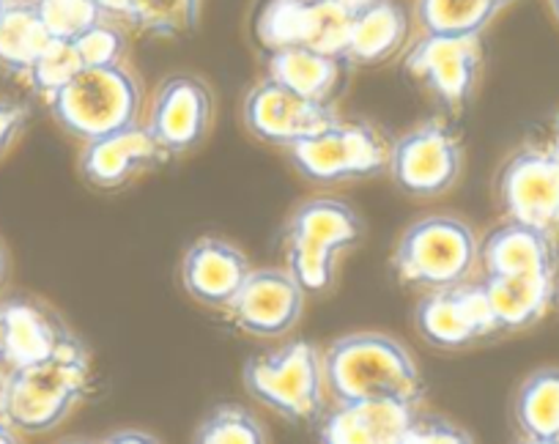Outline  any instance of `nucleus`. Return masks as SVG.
I'll return each instance as SVG.
<instances>
[{
  "label": "nucleus",
  "mask_w": 559,
  "mask_h": 444,
  "mask_svg": "<svg viewBox=\"0 0 559 444\" xmlns=\"http://www.w3.org/2000/svg\"><path fill=\"white\" fill-rule=\"evenodd\" d=\"M91 362L74 335L34 365L7 371L0 406L20 433H47L61 425L88 389Z\"/></svg>",
  "instance_id": "1"
},
{
  "label": "nucleus",
  "mask_w": 559,
  "mask_h": 444,
  "mask_svg": "<svg viewBox=\"0 0 559 444\" xmlns=\"http://www.w3.org/2000/svg\"><path fill=\"white\" fill-rule=\"evenodd\" d=\"M326 393L335 404L419 395V371L406 346L384 332H352L324 351Z\"/></svg>",
  "instance_id": "2"
},
{
  "label": "nucleus",
  "mask_w": 559,
  "mask_h": 444,
  "mask_svg": "<svg viewBox=\"0 0 559 444\" xmlns=\"http://www.w3.org/2000/svg\"><path fill=\"white\" fill-rule=\"evenodd\" d=\"M362 217L335 197H313L288 217L283 231L288 272L308 293H324L337 275V255L357 248Z\"/></svg>",
  "instance_id": "3"
},
{
  "label": "nucleus",
  "mask_w": 559,
  "mask_h": 444,
  "mask_svg": "<svg viewBox=\"0 0 559 444\" xmlns=\"http://www.w3.org/2000/svg\"><path fill=\"white\" fill-rule=\"evenodd\" d=\"M56 124L67 135L88 143L123 127L138 124L143 91L123 63L83 69L47 99Z\"/></svg>",
  "instance_id": "4"
},
{
  "label": "nucleus",
  "mask_w": 559,
  "mask_h": 444,
  "mask_svg": "<svg viewBox=\"0 0 559 444\" xmlns=\"http://www.w3.org/2000/svg\"><path fill=\"white\" fill-rule=\"evenodd\" d=\"M245 387L261 406L288 422H319L326 406L324 355L308 340L255 355L245 362Z\"/></svg>",
  "instance_id": "5"
},
{
  "label": "nucleus",
  "mask_w": 559,
  "mask_h": 444,
  "mask_svg": "<svg viewBox=\"0 0 559 444\" xmlns=\"http://www.w3.org/2000/svg\"><path fill=\"white\" fill-rule=\"evenodd\" d=\"M480 261V242L464 219L431 214L406 228L392 253V272L417 288H450L469 280Z\"/></svg>",
  "instance_id": "6"
},
{
  "label": "nucleus",
  "mask_w": 559,
  "mask_h": 444,
  "mask_svg": "<svg viewBox=\"0 0 559 444\" xmlns=\"http://www.w3.org/2000/svg\"><path fill=\"white\" fill-rule=\"evenodd\" d=\"M286 152L305 179L324 187L370 179L384 173L390 163V143L379 135V130L341 119L316 135L292 143Z\"/></svg>",
  "instance_id": "7"
},
{
  "label": "nucleus",
  "mask_w": 559,
  "mask_h": 444,
  "mask_svg": "<svg viewBox=\"0 0 559 444\" xmlns=\"http://www.w3.org/2000/svg\"><path fill=\"white\" fill-rule=\"evenodd\" d=\"M480 36L423 34L403 58L408 77L417 80L450 116L464 113L480 80Z\"/></svg>",
  "instance_id": "8"
},
{
  "label": "nucleus",
  "mask_w": 559,
  "mask_h": 444,
  "mask_svg": "<svg viewBox=\"0 0 559 444\" xmlns=\"http://www.w3.org/2000/svg\"><path fill=\"white\" fill-rule=\"evenodd\" d=\"M386 170L406 195L437 197L453 190L459 181L464 170V148L444 121H423L392 143Z\"/></svg>",
  "instance_id": "9"
},
{
  "label": "nucleus",
  "mask_w": 559,
  "mask_h": 444,
  "mask_svg": "<svg viewBox=\"0 0 559 444\" xmlns=\"http://www.w3.org/2000/svg\"><path fill=\"white\" fill-rule=\"evenodd\" d=\"M352 20L354 9L346 0H266L258 12L255 34L269 52L310 47L343 58Z\"/></svg>",
  "instance_id": "10"
},
{
  "label": "nucleus",
  "mask_w": 559,
  "mask_h": 444,
  "mask_svg": "<svg viewBox=\"0 0 559 444\" xmlns=\"http://www.w3.org/2000/svg\"><path fill=\"white\" fill-rule=\"evenodd\" d=\"M497 201L504 217L559 242V154L551 146L515 152L497 179Z\"/></svg>",
  "instance_id": "11"
},
{
  "label": "nucleus",
  "mask_w": 559,
  "mask_h": 444,
  "mask_svg": "<svg viewBox=\"0 0 559 444\" xmlns=\"http://www.w3.org/2000/svg\"><path fill=\"white\" fill-rule=\"evenodd\" d=\"M414 326L419 338L433 349L459 351L499 332L488 302L486 286L469 280L450 288H437L414 308Z\"/></svg>",
  "instance_id": "12"
},
{
  "label": "nucleus",
  "mask_w": 559,
  "mask_h": 444,
  "mask_svg": "<svg viewBox=\"0 0 559 444\" xmlns=\"http://www.w3.org/2000/svg\"><path fill=\"white\" fill-rule=\"evenodd\" d=\"M337 119L341 116L335 113L332 101L305 99L272 77L252 85L245 96V127L252 137L269 146L288 148L292 143L335 124Z\"/></svg>",
  "instance_id": "13"
},
{
  "label": "nucleus",
  "mask_w": 559,
  "mask_h": 444,
  "mask_svg": "<svg viewBox=\"0 0 559 444\" xmlns=\"http://www.w3.org/2000/svg\"><path fill=\"white\" fill-rule=\"evenodd\" d=\"M305 293L288 269H252L225 313L252 338H283L302 319Z\"/></svg>",
  "instance_id": "14"
},
{
  "label": "nucleus",
  "mask_w": 559,
  "mask_h": 444,
  "mask_svg": "<svg viewBox=\"0 0 559 444\" xmlns=\"http://www.w3.org/2000/svg\"><path fill=\"white\" fill-rule=\"evenodd\" d=\"M212 119L209 85L192 74H174L154 94L146 127L168 157H181L206 141Z\"/></svg>",
  "instance_id": "15"
},
{
  "label": "nucleus",
  "mask_w": 559,
  "mask_h": 444,
  "mask_svg": "<svg viewBox=\"0 0 559 444\" xmlns=\"http://www.w3.org/2000/svg\"><path fill=\"white\" fill-rule=\"evenodd\" d=\"M419 411V395L346 400L321 415L319 439L326 444H401Z\"/></svg>",
  "instance_id": "16"
},
{
  "label": "nucleus",
  "mask_w": 559,
  "mask_h": 444,
  "mask_svg": "<svg viewBox=\"0 0 559 444\" xmlns=\"http://www.w3.org/2000/svg\"><path fill=\"white\" fill-rule=\"evenodd\" d=\"M165 157L168 154L159 148L148 127L132 124L85 143L80 154V173L99 190H118L140 173L157 168Z\"/></svg>",
  "instance_id": "17"
},
{
  "label": "nucleus",
  "mask_w": 559,
  "mask_h": 444,
  "mask_svg": "<svg viewBox=\"0 0 559 444\" xmlns=\"http://www.w3.org/2000/svg\"><path fill=\"white\" fill-rule=\"evenodd\" d=\"M252 272L247 255L223 237H203L181 261V286L203 308L225 310Z\"/></svg>",
  "instance_id": "18"
},
{
  "label": "nucleus",
  "mask_w": 559,
  "mask_h": 444,
  "mask_svg": "<svg viewBox=\"0 0 559 444\" xmlns=\"http://www.w3.org/2000/svg\"><path fill=\"white\" fill-rule=\"evenodd\" d=\"M0 313L7 321V362H3V371H14V368L47 360L72 335L63 326V321L36 299H7V302H0Z\"/></svg>",
  "instance_id": "19"
},
{
  "label": "nucleus",
  "mask_w": 559,
  "mask_h": 444,
  "mask_svg": "<svg viewBox=\"0 0 559 444\" xmlns=\"http://www.w3.org/2000/svg\"><path fill=\"white\" fill-rule=\"evenodd\" d=\"M486 275H557V239L508 219L480 242Z\"/></svg>",
  "instance_id": "20"
},
{
  "label": "nucleus",
  "mask_w": 559,
  "mask_h": 444,
  "mask_svg": "<svg viewBox=\"0 0 559 444\" xmlns=\"http://www.w3.org/2000/svg\"><path fill=\"white\" fill-rule=\"evenodd\" d=\"M408 34V14L397 0H368L354 9L343 58L357 67H376L395 56Z\"/></svg>",
  "instance_id": "21"
},
{
  "label": "nucleus",
  "mask_w": 559,
  "mask_h": 444,
  "mask_svg": "<svg viewBox=\"0 0 559 444\" xmlns=\"http://www.w3.org/2000/svg\"><path fill=\"white\" fill-rule=\"evenodd\" d=\"M483 286L499 332H515L546 315L557 293V275H486Z\"/></svg>",
  "instance_id": "22"
},
{
  "label": "nucleus",
  "mask_w": 559,
  "mask_h": 444,
  "mask_svg": "<svg viewBox=\"0 0 559 444\" xmlns=\"http://www.w3.org/2000/svg\"><path fill=\"white\" fill-rule=\"evenodd\" d=\"M346 58L310 47H280L269 52V77L313 101H330L343 80Z\"/></svg>",
  "instance_id": "23"
},
{
  "label": "nucleus",
  "mask_w": 559,
  "mask_h": 444,
  "mask_svg": "<svg viewBox=\"0 0 559 444\" xmlns=\"http://www.w3.org/2000/svg\"><path fill=\"white\" fill-rule=\"evenodd\" d=\"M513 422L524 442L559 444V368H540L521 382Z\"/></svg>",
  "instance_id": "24"
},
{
  "label": "nucleus",
  "mask_w": 559,
  "mask_h": 444,
  "mask_svg": "<svg viewBox=\"0 0 559 444\" xmlns=\"http://www.w3.org/2000/svg\"><path fill=\"white\" fill-rule=\"evenodd\" d=\"M52 36L36 14L31 0L7 3L0 12V69L17 77H28Z\"/></svg>",
  "instance_id": "25"
},
{
  "label": "nucleus",
  "mask_w": 559,
  "mask_h": 444,
  "mask_svg": "<svg viewBox=\"0 0 559 444\" xmlns=\"http://www.w3.org/2000/svg\"><path fill=\"white\" fill-rule=\"evenodd\" d=\"M515 0H417L414 17L423 34L483 36Z\"/></svg>",
  "instance_id": "26"
},
{
  "label": "nucleus",
  "mask_w": 559,
  "mask_h": 444,
  "mask_svg": "<svg viewBox=\"0 0 559 444\" xmlns=\"http://www.w3.org/2000/svg\"><path fill=\"white\" fill-rule=\"evenodd\" d=\"M198 14H201V0H132L129 25L143 34L170 39L195 28Z\"/></svg>",
  "instance_id": "27"
},
{
  "label": "nucleus",
  "mask_w": 559,
  "mask_h": 444,
  "mask_svg": "<svg viewBox=\"0 0 559 444\" xmlns=\"http://www.w3.org/2000/svg\"><path fill=\"white\" fill-rule=\"evenodd\" d=\"M198 444H261L266 442V431L250 409L236 404L214 406L201 425L195 428Z\"/></svg>",
  "instance_id": "28"
},
{
  "label": "nucleus",
  "mask_w": 559,
  "mask_h": 444,
  "mask_svg": "<svg viewBox=\"0 0 559 444\" xmlns=\"http://www.w3.org/2000/svg\"><path fill=\"white\" fill-rule=\"evenodd\" d=\"M52 39L74 41L105 20L96 0H31Z\"/></svg>",
  "instance_id": "29"
},
{
  "label": "nucleus",
  "mask_w": 559,
  "mask_h": 444,
  "mask_svg": "<svg viewBox=\"0 0 559 444\" xmlns=\"http://www.w3.org/2000/svg\"><path fill=\"white\" fill-rule=\"evenodd\" d=\"M83 58H80L74 41L67 39H52L50 47L39 56V61L34 63V69L28 72V83L36 94H41L45 99H50L56 91H61L63 85L72 77H78L83 72Z\"/></svg>",
  "instance_id": "30"
},
{
  "label": "nucleus",
  "mask_w": 559,
  "mask_h": 444,
  "mask_svg": "<svg viewBox=\"0 0 559 444\" xmlns=\"http://www.w3.org/2000/svg\"><path fill=\"white\" fill-rule=\"evenodd\" d=\"M74 47H78L85 69L112 67V63H123V56H127V34L121 31L118 20L105 17L94 28L85 31L83 36H78Z\"/></svg>",
  "instance_id": "31"
},
{
  "label": "nucleus",
  "mask_w": 559,
  "mask_h": 444,
  "mask_svg": "<svg viewBox=\"0 0 559 444\" xmlns=\"http://www.w3.org/2000/svg\"><path fill=\"white\" fill-rule=\"evenodd\" d=\"M439 442L464 444V442H472V436L461 425L450 422L448 417L419 411L401 439V444H439Z\"/></svg>",
  "instance_id": "32"
},
{
  "label": "nucleus",
  "mask_w": 559,
  "mask_h": 444,
  "mask_svg": "<svg viewBox=\"0 0 559 444\" xmlns=\"http://www.w3.org/2000/svg\"><path fill=\"white\" fill-rule=\"evenodd\" d=\"M25 127H28V107L14 99H0V157H7Z\"/></svg>",
  "instance_id": "33"
},
{
  "label": "nucleus",
  "mask_w": 559,
  "mask_h": 444,
  "mask_svg": "<svg viewBox=\"0 0 559 444\" xmlns=\"http://www.w3.org/2000/svg\"><path fill=\"white\" fill-rule=\"evenodd\" d=\"M96 7L105 12V17L123 20V23H129V9H132V0H96Z\"/></svg>",
  "instance_id": "34"
},
{
  "label": "nucleus",
  "mask_w": 559,
  "mask_h": 444,
  "mask_svg": "<svg viewBox=\"0 0 559 444\" xmlns=\"http://www.w3.org/2000/svg\"><path fill=\"white\" fill-rule=\"evenodd\" d=\"M20 439V431L12 425V420L7 417L3 406H0V444H12Z\"/></svg>",
  "instance_id": "35"
},
{
  "label": "nucleus",
  "mask_w": 559,
  "mask_h": 444,
  "mask_svg": "<svg viewBox=\"0 0 559 444\" xmlns=\"http://www.w3.org/2000/svg\"><path fill=\"white\" fill-rule=\"evenodd\" d=\"M3 362H7V321H3V313H0V371H3Z\"/></svg>",
  "instance_id": "36"
},
{
  "label": "nucleus",
  "mask_w": 559,
  "mask_h": 444,
  "mask_svg": "<svg viewBox=\"0 0 559 444\" xmlns=\"http://www.w3.org/2000/svg\"><path fill=\"white\" fill-rule=\"evenodd\" d=\"M7 277H9V253L7 248H3V242H0V288H3Z\"/></svg>",
  "instance_id": "37"
},
{
  "label": "nucleus",
  "mask_w": 559,
  "mask_h": 444,
  "mask_svg": "<svg viewBox=\"0 0 559 444\" xmlns=\"http://www.w3.org/2000/svg\"><path fill=\"white\" fill-rule=\"evenodd\" d=\"M551 148L559 154V113H557V119H554V141H551Z\"/></svg>",
  "instance_id": "38"
},
{
  "label": "nucleus",
  "mask_w": 559,
  "mask_h": 444,
  "mask_svg": "<svg viewBox=\"0 0 559 444\" xmlns=\"http://www.w3.org/2000/svg\"><path fill=\"white\" fill-rule=\"evenodd\" d=\"M548 7H551V12L557 14V20H559V0H548Z\"/></svg>",
  "instance_id": "39"
},
{
  "label": "nucleus",
  "mask_w": 559,
  "mask_h": 444,
  "mask_svg": "<svg viewBox=\"0 0 559 444\" xmlns=\"http://www.w3.org/2000/svg\"><path fill=\"white\" fill-rule=\"evenodd\" d=\"M346 3H348V7H352V9H359V7H362V3H368V0H346Z\"/></svg>",
  "instance_id": "40"
},
{
  "label": "nucleus",
  "mask_w": 559,
  "mask_h": 444,
  "mask_svg": "<svg viewBox=\"0 0 559 444\" xmlns=\"http://www.w3.org/2000/svg\"><path fill=\"white\" fill-rule=\"evenodd\" d=\"M3 384H7V373L0 371V398H3Z\"/></svg>",
  "instance_id": "41"
},
{
  "label": "nucleus",
  "mask_w": 559,
  "mask_h": 444,
  "mask_svg": "<svg viewBox=\"0 0 559 444\" xmlns=\"http://www.w3.org/2000/svg\"><path fill=\"white\" fill-rule=\"evenodd\" d=\"M7 3H9V0H0V12H3V7H7Z\"/></svg>",
  "instance_id": "42"
},
{
  "label": "nucleus",
  "mask_w": 559,
  "mask_h": 444,
  "mask_svg": "<svg viewBox=\"0 0 559 444\" xmlns=\"http://www.w3.org/2000/svg\"><path fill=\"white\" fill-rule=\"evenodd\" d=\"M9 3H20V0H9Z\"/></svg>",
  "instance_id": "43"
}]
</instances>
